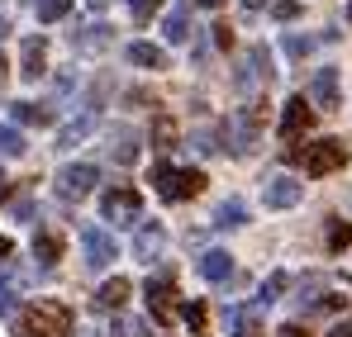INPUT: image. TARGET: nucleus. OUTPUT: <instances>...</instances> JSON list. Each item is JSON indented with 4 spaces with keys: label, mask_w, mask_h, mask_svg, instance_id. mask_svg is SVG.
<instances>
[{
    "label": "nucleus",
    "mask_w": 352,
    "mask_h": 337,
    "mask_svg": "<svg viewBox=\"0 0 352 337\" xmlns=\"http://www.w3.org/2000/svg\"><path fill=\"white\" fill-rule=\"evenodd\" d=\"M14 337H72V309L58 299H34L14 314Z\"/></svg>",
    "instance_id": "f257e3e1"
},
{
    "label": "nucleus",
    "mask_w": 352,
    "mask_h": 337,
    "mask_svg": "<svg viewBox=\"0 0 352 337\" xmlns=\"http://www.w3.org/2000/svg\"><path fill=\"white\" fill-rule=\"evenodd\" d=\"M153 190L162 195V200H195L200 190H205V171L200 167H181L176 171L172 162H153Z\"/></svg>",
    "instance_id": "f03ea898"
},
{
    "label": "nucleus",
    "mask_w": 352,
    "mask_h": 337,
    "mask_svg": "<svg viewBox=\"0 0 352 337\" xmlns=\"http://www.w3.org/2000/svg\"><path fill=\"white\" fill-rule=\"evenodd\" d=\"M262 124H267V105H248L243 114H234V119L224 124V143H229V152H234V157H248V152L257 148Z\"/></svg>",
    "instance_id": "7ed1b4c3"
},
{
    "label": "nucleus",
    "mask_w": 352,
    "mask_h": 337,
    "mask_svg": "<svg viewBox=\"0 0 352 337\" xmlns=\"http://www.w3.org/2000/svg\"><path fill=\"white\" fill-rule=\"evenodd\" d=\"M100 214H105L115 228H133V224H138V214H143V200H138V190L115 185V190L100 195Z\"/></svg>",
    "instance_id": "20e7f679"
},
{
    "label": "nucleus",
    "mask_w": 352,
    "mask_h": 337,
    "mask_svg": "<svg viewBox=\"0 0 352 337\" xmlns=\"http://www.w3.org/2000/svg\"><path fill=\"white\" fill-rule=\"evenodd\" d=\"M343 167H348V148L338 138H319L305 148V176H333Z\"/></svg>",
    "instance_id": "39448f33"
},
{
    "label": "nucleus",
    "mask_w": 352,
    "mask_h": 337,
    "mask_svg": "<svg viewBox=\"0 0 352 337\" xmlns=\"http://www.w3.org/2000/svg\"><path fill=\"white\" fill-rule=\"evenodd\" d=\"M58 195L62 200H86L96 185H100V167H91V162H72V167L58 171Z\"/></svg>",
    "instance_id": "423d86ee"
},
{
    "label": "nucleus",
    "mask_w": 352,
    "mask_h": 337,
    "mask_svg": "<svg viewBox=\"0 0 352 337\" xmlns=\"http://www.w3.org/2000/svg\"><path fill=\"white\" fill-rule=\"evenodd\" d=\"M81 252H86V271H105L115 262V237L100 224H81Z\"/></svg>",
    "instance_id": "0eeeda50"
},
{
    "label": "nucleus",
    "mask_w": 352,
    "mask_h": 337,
    "mask_svg": "<svg viewBox=\"0 0 352 337\" xmlns=\"http://www.w3.org/2000/svg\"><path fill=\"white\" fill-rule=\"evenodd\" d=\"M262 200H267V209H295V205L305 200V185H300L295 176H272V181L262 185Z\"/></svg>",
    "instance_id": "6e6552de"
},
{
    "label": "nucleus",
    "mask_w": 352,
    "mask_h": 337,
    "mask_svg": "<svg viewBox=\"0 0 352 337\" xmlns=\"http://www.w3.org/2000/svg\"><path fill=\"white\" fill-rule=\"evenodd\" d=\"M338 100H343V91H338V67L314 71V81H309V105H319V110H338Z\"/></svg>",
    "instance_id": "1a4fd4ad"
},
{
    "label": "nucleus",
    "mask_w": 352,
    "mask_h": 337,
    "mask_svg": "<svg viewBox=\"0 0 352 337\" xmlns=\"http://www.w3.org/2000/svg\"><path fill=\"white\" fill-rule=\"evenodd\" d=\"M148 304H153V314H157L162 323H172V318H176V285H172L167 271L148 281Z\"/></svg>",
    "instance_id": "9d476101"
},
{
    "label": "nucleus",
    "mask_w": 352,
    "mask_h": 337,
    "mask_svg": "<svg viewBox=\"0 0 352 337\" xmlns=\"http://www.w3.org/2000/svg\"><path fill=\"white\" fill-rule=\"evenodd\" d=\"M309 124H314V105H309L305 95H291L286 110H281V138H300Z\"/></svg>",
    "instance_id": "9b49d317"
},
{
    "label": "nucleus",
    "mask_w": 352,
    "mask_h": 337,
    "mask_svg": "<svg viewBox=\"0 0 352 337\" xmlns=\"http://www.w3.org/2000/svg\"><path fill=\"white\" fill-rule=\"evenodd\" d=\"M262 76H272V62H267V48H252V53L243 57V67H238L234 86H238V91H252Z\"/></svg>",
    "instance_id": "f8f14e48"
},
{
    "label": "nucleus",
    "mask_w": 352,
    "mask_h": 337,
    "mask_svg": "<svg viewBox=\"0 0 352 337\" xmlns=\"http://www.w3.org/2000/svg\"><path fill=\"white\" fill-rule=\"evenodd\" d=\"M162 247H167V228L162 224H143L138 228V237H133V257H138V262L162 257Z\"/></svg>",
    "instance_id": "ddd939ff"
},
{
    "label": "nucleus",
    "mask_w": 352,
    "mask_h": 337,
    "mask_svg": "<svg viewBox=\"0 0 352 337\" xmlns=\"http://www.w3.org/2000/svg\"><path fill=\"white\" fill-rule=\"evenodd\" d=\"M224 323H229V337H262V323H257V304L252 309H224Z\"/></svg>",
    "instance_id": "4468645a"
},
{
    "label": "nucleus",
    "mask_w": 352,
    "mask_h": 337,
    "mask_svg": "<svg viewBox=\"0 0 352 337\" xmlns=\"http://www.w3.org/2000/svg\"><path fill=\"white\" fill-rule=\"evenodd\" d=\"M200 276H205L210 285H224L229 276H234V257H229V252H219V247H214V252H205V257H200Z\"/></svg>",
    "instance_id": "2eb2a0df"
},
{
    "label": "nucleus",
    "mask_w": 352,
    "mask_h": 337,
    "mask_svg": "<svg viewBox=\"0 0 352 337\" xmlns=\"http://www.w3.org/2000/svg\"><path fill=\"white\" fill-rule=\"evenodd\" d=\"M129 290H133V285L124 281V276H115V281H105V285H100L96 304H100V309H110V314H119V309H124V299H129Z\"/></svg>",
    "instance_id": "dca6fc26"
},
{
    "label": "nucleus",
    "mask_w": 352,
    "mask_h": 337,
    "mask_svg": "<svg viewBox=\"0 0 352 337\" xmlns=\"http://www.w3.org/2000/svg\"><path fill=\"white\" fill-rule=\"evenodd\" d=\"M34 262H43V266H53V262H62V233H53V228H43V233L34 237Z\"/></svg>",
    "instance_id": "f3484780"
},
{
    "label": "nucleus",
    "mask_w": 352,
    "mask_h": 337,
    "mask_svg": "<svg viewBox=\"0 0 352 337\" xmlns=\"http://www.w3.org/2000/svg\"><path fill=\"white\" fill-rule=\"evenodd\" d=\"M105 43H110V29H105V24H91V29H76V34H72V48H76V53H100Z\"/></svg>",
    "instance_id": "a211bd4d"
},
{
    "label": "nucleus",
    "mask_w": 352,
    "mask_h": 337,
    "mask_svg": "<svg viewBox=\"0 0 352 337\" xmlns=\"http://www.w3.org/2000/svg\"><path fill=\"white\" fill-rule=\"evenodd\" d=\"M129 62L133 67H148V71H162L167 67V53L157 43H129Z\"/></svg>",
    "instance_id": "6ab92c4d"
},
{
    "label": "nucleus",
    "mask_w": 352,
    "mask_h": 337,
    "mask_svg": "<svg viewBox=\"0 0 352 337\" xmlns=\"http://www.w3.org/2000/svg\"><path fill=\"white\" fill-rule=\"evenodd\" d=\"M96 124H100V114L96 110H86L81 114V119H72V124H67V128H62V148H76V143H81V138H91V128H96Z\"/></svg>",
    "instance_id": "aec40b11"
},
{
    "label": "nucleus",
    "mask_w": 352,
    "mask_h": 337,
    "mask_svg": "<svg viewBox=\"0 0 352 337\" xmlns=\"http://www.w3.org/2000/svg\"><path fill=\"white\" fill-rule=\"evenodd\" d=\"M19 62H24V76H29V81H38V76H43V62H48V53H43V38H24V53H19Z\"/></svg>",
    "instance_id": "412c9836"
},
{
    "label": "nucleus",
    "mask_w": 352,
    "mask_h": 337,
    "mask_svg": "<svg viewBox=\"0 0 352 337\" xmlns=\"http://www.w3.org/2000/svg\"><path fill=\"white\" fill-rule=\"evenodd\" d=\"M10 119H14V124H38V128H48V124H53V110H38V105H29V100H14V105H10Z\"/></svg>",
    "instance_id": "4be33fe9"
},
{
    "label": "nucleus",
    "mask_w": 352,
    "mask_h": 337,
    "mask_svg": "<svg viewBox=\"0 0 352 337\" xmlns=\"http://www.w3.org/2000/svg\"><path fill=\"white\" fill-rule=\"evenodd\" d=\"M153 148H157V152H172L176 148V119L172 114H157V119H153Z\"/></svg>",
    "instance_id": "5701e85b"
},
{
    "label": "nucleus",
    "mask_w": 352,
    "mask_h": 337,
    "mask_svg": "<svg viewBox=\"0 0 352 337\" xmlns=\"http://www.w3.org/2000/svg\"><path fill=\"white\" fill-rule=\"evenodd\" d=\"M214 224L219 228H243L248 224V205H243V200H224L219 214H214Z\"/></svg>",
    "instance_id": "b1692460"
},
{
    "label": "nucleus",
    "mask_w": 352,
    "mask_h": 337,
    "mask_svg": "<svg viewBox=\"0 0 352 337\" xmlns=\"http://www.w3.org/2000/svg\"><path fill=\"white\" fill-rule=\"evenodd\" d=\"M286 271H276V276H267V281H262V290H257V309H267V304H276V299H281V294H286Z\"/></svg>",
    "instance_id": "393cba45"
},
{
    "label": "nucleus",
    "mask_w": 352,
    "mask_h": 337,
    "mask_svg": "<svg viewBox=\"0 0 352 337\" xmlns=\"http://www.w3.org/2000/svg\"><path fill=\"white\" fill-rule=\"evenodd\" d=\"M110 152H115L119 167H129V162L138 157V148H133V128H115V148H110Z\"/></svg>",
    "instance_id": "a878e982"
},
{
    "label": "nucleus",
    "mask_w": 352,
    "mask_h": 337,
    "mask_svg": "<svg viewBox=\"0 0 352 337\" xmlns=\"http://www.w3.org/2000/svg\"><path fill=\"white\" fill-rule=\"evenodd\" d=\"M29 148H24V133L19 128H10V124H0V157H24Z\"/></svg>",
    "instance_id": "bb28decb"
},
{
    "label": "nucleus",
    "mask_w": 352,
    "mask_h": 337,
    "mask_svg": "<svg viewBox=\"0 0 352 337\" xmlns=\"http://www.w3.org/2000/svg\"><path fill=\"white\" fill-rule=\"evenodd\" d=\"M67 10H72V0H34V14H38L43 24H53V19H67Z\"/></svg>",
    "instance_id": "cd10ccee"
},
{
    "label": "nucleus",
    "mask_w": 352,
    "mask_h": 337,
    "mask_svg": "<svg viewBox=\"0 0 352 337\" xmlns=\"http://www.w3.org/2000/svg\"><path fill=\"white\" fill-rule=\"evenodd\" d=\"M167 38H172V43H186V38H190V14H186V10H172V14H167Z\"/></svg>",
    "instance_id": "c85d7f7f"
},
{
    "label": "nucleus",
    "mask_w": 352,
    "mask_h": 337,
    "mask_svg": "<svg viewBox=\"0 0 352 337\" xmlns=\"http://www.w3.org/2000/svg\"><path fill=\"white\" fill-rule=\"evenodd\" d=\"M348 247H352V224L333 219L329 224V252H348Z\"/></svg>",
    "instance_id": "c756f323"
},
{
    "label": "nucleus",
    "mask_w": 352,
    "mask_h": 337,
    "mask_svg": "<svg viewBox=\"0 0 352 337\" xmlns=\"http://www.w3.org/2000/svg\"><path fill=\"white\" fill-rule=\"evenodd\" d=\"M181 318H186V328L195 337H205V304H200V299H190V304L181 309Z\"/></svg>",
    "instance_id": "7c9ffc66"
},
{
    "label": "nucleus",
    "mask_w": 352,
    "mask_h": 337,
    "mask_svg": "<svg viewBox=\"0 0 352 337\" xmlns=\"http://www.w3.org/2000/svg\"><path fill=\"white\" fill-rule=\"evenodd\" d=\"M110 337H153V333H148V328H143L138 318H124V314H119L115 328H110Z\"/></svg>",
    "instance_id": "2f4dec72"
},
{
    "label": "nucleus",
    "mask_w": 352,
    "mask_h": 337,
    "mask_svg": "<svg viewBox=\"0 0 352 337\" xmlns=\"http://www.w3.org/2000/svg\"><path fill=\"white\" fill-rule=\"evenodd\" d=\"M157 10H162V0H129V14H133L138 24H148Z\"/></svg>",
    "instance_id": "473e14b6"
},
{
    "label": "nucleus",
    "mask_w": 352,
    "mask_h": 337,
    "mask_svg": "<svg viewBox=\"0 0 352 337\" xmlns=\"http://www.w3.org/2000/svg\"><path fill=\"white\" fill-rule=\"evenodd\" d=\"M319 290H324V281H319V276H309V281L300 285V299H295V304H305V309H314V304H319Z\"/></svg>",
    "instance_id": "72a5a7b5"
},
{
    "label": "nucleus",
    "mask_w": 352,
    "mask_h": 337,
    "mask_svg": "<svg viewBox=\"0 0 352 337\" xmlns=\"http://www.w3.org/2000/svg\"><path fill=\"white\" fill-rule=\"evenodd\" d=\"M286 53H291V57H309V53H314V38H300V34H291V38H286Z\"/></svg>",
    "instance_id": "f704fd0d"
},
{
    "label": "nucleus",
    "mask_w": 352,
    "mask_h": 337,
    "mask_svg": "<svg viewBox=\"0 0 352 337\" xmlns=\"http://www.w3.org/2000/svg\"><path fill=\"white\" fill-rule=\"evenodd\" d=\"M272 14H276L281 24H291L295 14H300V0H276V5H272Z\"/></svg>",
    "instance_id": "c9c22d12"
},
{
    "label": "nucleus",
    "mask_w": 352,
    "mask_h": 337,
    "mask_svg": "<svg viewBox=\"0 0 352 337\" xmlns=\"http://www.w3.org/2000/svg\"><path fill=\"white\" fill-rule=\"evenodd\" d=\"M214 43H219V48H229V43H234V34H229V24H214Z\"/></svg>",
    "instance_id": "e433bc0d"
},
{
    "label": "nucleus",
    "mask_w": 352,
    "mask_h": 337,
    "mask_svg": "<svg viewBox=\"0 0 352 337\" xmlns=\"http://www.w3.org/2000/svg\"><path fill=\"white\" fill-rule=\"evenodd\" d=\"M329 337H352V318H343V323H333V328H329Z\"/></svg>",
    "instance_id": "4c0bfd02"
},
{
    "label": "nucleus",
    "mask_w": 352,
    "mask_h": 337,
    "mask_svg": "<svg viewBox=\"0 0 352 337\" xmlns=\"http://www.w3.org/2000/svg\"><path fill=\"white\" fill-rule=\"evenodd\" d=\"M276 337H309V333H305L300 323H286V328H281V333H276Z\"/></svg>",
    "instance_id": "58836bf2"
},
{
    "label": "nucleus",
    "mask_w": 352,
    "mask_h": 337,
    "mask_svg": "<svg viewBox=\"0 0 352 337\" xmlns=\"http://www.w3.org/2000/svg\"><path fill=\"white\" fill-rule=\"evenodd\" d=\"M10 252H14V242H10V237H0V257H10Z\"/></svg>",
    "instance_id": "ea45409f"
},
{
    "label": "nucleus",
    "mask_w": 352,
    "mask_h": 337,
    "mask_svg": "<svg viewBox=\"0 0 352 337\" xmlns=\"http://www.w3.org/2000/svg\"><path fill=\"white\" fill-rule=\"evenodd\" d=\"M5 195H10V181H5V171H0V200H5Z\"/></svg>",
    "instance_id": "a19ab883"
},
{
    "label": "nucleus",
    "mask_w": 352,
    "mask_h": 337,
    "mask_svg": "<svg viewBox=\"0 0 352 337\" xmlns=\"http://www.w3.org/2000/svg\"><path fill=\"white\" fill-rule=\"evenodd\" d=\"M243 5H248V10H262V5H267V0H243Z\"/></svg>",
    "instance_id": "79ce46f5"
},
{
    "label": "nucleus",
    "mask_w": 352,
    "mask_h": 337,
    "mask_svg": "<svg viewBox=\"0 0 352 337\" xmlns=\"http://www.w3.org/2000/svg\"><path fill=\"white\" fill-rule=\"evenodd\" d=\"M195 5H205V10H214V5H224V0H195Z\"/></svg>",
    "instance_id": "37998d69"
},
{
    "label": "nucleus",
    "mask_w": 352,
    "mask_h": 337,
    "mask_svg": "<svg viewBox=\"0 0 352 337\" xmlns=\"http://www.w3.org/2000/svg\"><path fill=\"white\" fill-rule=\"evenodd\" d=\"M86 5H91V10H105V5H110V0H86Z\"/></svg>",
    "instance_id": "c03bdc74"
},
{
    "label": "nucleus",
    "mask_w": 352,
    "mask_h": 337,
    "mask_svg": "<svg viewBox=\"0 0 352 337\" xmlns=\"http://www.w3.org/2000/svg\"><path fill=\"white\" fill-rule=\"evenodd\" d=\"M5 71H10V67H5V53H0V81H5Z\"/></svg>",
    "instance_id": "a18cd8bd"
},
{
    "label": "nucleus",
    "mask_w": 352,
    "mask_h": 337,
    "mask_svg": "<svg viewBox=\"0 0 352 337\" xmlns=\"http://www.w3.org/2000/svg\"><path fill=\"white\" fill-rule=\"evenodd\" d=\"M76 337H100V333H91V328H81V333H76Z\"/></svg>",
    "instance_id": "49530a36"
},
{
    "label": "nucleus",
    "mask_w": 352,
    "mask_h": 337,
    "mask_svg": "<svg viewBox=\"0 0 352 337\" xmlns=\"http://www.w3.org/2000/svg\"><path fill=\"white\" fill-rule=\"evenodd\" d=\"M5 34H10V24H5V19H0V38H5Z\"/></svg>",
    "instance_id": "de8ad7c7"
},
{
    "label": "nucleus",
    "mask_w": 352,
    "mask_h": 337,
    "mask_svg": "<svg viewBox=\"0 0 352 337\" xmlns=\"http://www.w3.org/2000/svg\"><path fill=\"white\" fill-rule=\"evenodd\" d=\"M348 19H352V5H348Z\"/></svg>",
    "instance_id": "09e8293b"
}]
</instances>
